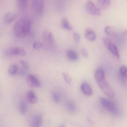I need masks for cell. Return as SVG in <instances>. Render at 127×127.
Here are the masks:
<instances>
[{
    "mask_svg": "<svg viewBox=\"0 0 127 127\" xmlns=\"http://www.w3.org/2000/svg\"><path fill=\"white\" fill-rule=\"evenodd\" d=\"M86 8L88 12L93 15L99 16L101 15V10L93 1L91 0L87 1Z\"/></svg>",
    "mask_w": 127,
    "mask_h": 127,
    "instance_id": "cell-8",
    "label": "cell"
},
{
    "mask_svg": "<svg viewBox=\"0 0 127 127\" xmlns=\"http://www.w3.org/2000/svg\"><path fill=\"white\" fill-rule=\"evenodd\" d=\"M33 48L35 50H39L43 49L44 47L43 44L38 41L35 42L32 45Z\"/></svg>",
    "mask_w": 127,
    "mask_h": 127,
    "instance_id": "cell-24",
    "label": "cell"
},
{
    "mask_svg": "<svg viewBox=\"0 0 127 127\" xmlns=\"http://www.w3.org/2000/svg\"><path fill=\"white\" fill-rule=\"evenodd\" d=\"M43 123V118L40 115L35 116L31 122L30 127H40Z\"/></svg>",
    "mask_w": 127,
    "mask_h": 127,
    "instance_id": "cell-11",
    "label": "cell"
},
{
    "mask_svg": "<svg viewBox=\"0 0 127 127\" xmlns=\"http://www.w3.org/2000/svg\"><path fill=\"white\" fill-rule=\"evenodd\" d=\"M103 43L108 51L116 58L119 59L120 55L119 50L116 44L108 38H105L103 39Z\"/></svg>",
    "mask_w": 127,
    "mask_h": 127,
    "instance_id": "cell-5",
    "label": "cell"
},
{
    "mask_svg": "<svg viewBox=\"0 0 127 127\" xmlns=\"http://www.w3.org/2000/svg\"><path fill=\"white\" fill-rule=\"evenodd\" d=\"M66 108L68 111L71 113H73L76 111L75 105L74 103L71 101H68L66 103Z\"/></svg>",
    "mask_w": 127,
    "mask_h": 127,
    "instance_id": "cell-23",
    "label": "cell"
},
{
    "mask_svg": "<svg viewBox=\"0 0 127 127\" xmlns=\"http://www.w3.org/2000/svg\"><path fill=\"white\" fill-rule=\"evenodd\" d=\"M111 3L110 0H98L96 1V5L98 8L101 9H105L110 6Z\"/></svg>",
    "mask_w": 127,
    "mask_h": 127,
    "instance_id": "cell-12",
    "label": "cell"
},
{
    "mask_svg": "<svg viewBox=\"0 0 127 127\" xmlns=\"http://www.w3.org/2000/svg\"><path fill=\"white\" fill-rule=\"evenodd\" d=\"M73 38L76 42H79L80 41V36L78 33L76 32H75L73 34Z\"/></svg>",
    "mask_w": 127,
    "mask_h": 127,
    "instance_id": "cell-28",
    "label": "cell"
},
{
    "mask_svg": "<svg viewBox=\"0 0 127 127\" xmlns=\"http://www.w3.org/2000/svg\"><path fill=\"white\" fill-rule=\"evenodd\" d=\"M119 74L120 77L123 79H126L127 76V67L126 66H122L119 69Z\"/></svg>",
    "mask_w": 127,
    "mask_h": 127,
    "instance_id": "cell-21",
    "label": "cell"
},
{
    "mask_svg": "<svg viewBox=\"0 0 127 127\" xmlns=\"http://www.w3.org/2000/svg\"><path fill=\"white\" fill-rule=\"evenodd\" d=\"M66 56L67 58L71 61H75L78 58V54L76 52L72 50H68L66 53Z\"/></svg>",
    "mask_w": 127,
    "mask_h": 127,
    "instance_id": "cell-17",
    "label": "cell"
},
{
    "mask_svg": "<svg viewBox=\"0 0 127 127\" xmlns=\"http://www.w3.org/2000/svg\"><path fill=\"white\" fill-rule=\"evenodd\" d=\"M17 5L20 11H26L29 5V1L27 0H18L17 1Z\"/></svg>",
    "mask_w": 127,
    "mask_h": 127,
    "instance_id": "cell-16",
    "label": "cell"
},
{
    "mask_svg": "<svg viewBox=\"0 0 127 127\" xmlns=\"http://www.w3.org/2000/svg\"><path fill=\"white\" fill-rule=\"evenodd\" d=\"M17 18V15L14 12H9L6 13L4 17V21L7 24H10L12 23Z\"/></svg>",
    "mask_w": 127,
    "mask_h": 127,
    "instance_id": "cell-14",
    "label": "cell"
},
{
    "mask_svg": "<svg viewBox=\"0 0 127 127\" xmlns=\"http://www.w3.org/2000/svg\"><path fill=\"white\" fill-rule=\"evenodd\" d=\"M32 11L35 16L40 17L43 15L44 1L43 0H33L32 2Z\"/></svg>",
    "mask_w": 127,
    "mask_h": 127,
    "instance_id": "cell-4",
    "label": "cell"
},
{
    "mask_svg": "<svg viewBox=\"0 0 127 127\" xmlns=\"http://www.w3.org/2000/svg\"><path fill=\"white\" fill-rule=\"evenodd\" d=\"M85 36L86 38L91 41H94L96 37V34L93 30L91 28H87L85 30Z\"/></svg>",
    "mask_w": 127,
    "mask_h": 127,
    "instance_id": "cell-13",
    "label": "cell"
},
{
    "mask_svg": "<svg viewBox=\"0 0 127 127\" xmlns=\"http://www.w3.org/2000/svg\"><path fill=\"white\" fill-rule=\"evenodd\" d=\"M94 76L98 86L105 94L110 98L113 97L114 91L105 79L104 69L101 67L97 68L95 71Z\"/></svg>",
    "mask_w": 127,
    "mask_h": 127,
    "instance_id": "cell-1",
    "label": "cell"
},
{
    "mask_svg": "<svg viewBox=\"0 0 127 127\" xmlns=\"http://www.w3.org/2000/svg\"><path fill=\"white\" fill-rule=\"evenodd\" d=\"M62 27L64 29L67 30H72V27L70 25L67 18H63L61 21Z\"/></svg>",
    "mask_w": 127,
    "mask_h": 127,
    "instance_id": "cell-18",
    "label": "cell"
},
{
    "mask_svg": "<svg viewBox=\"0 0 127 127\" xmlns=\"http://www.w3.org/2000/svg\"><path fill=\"white\" fill-rule=\"evenodd\" d=\"M43 40L44 45L48 47H52L55 44V39L52 32L49 31H45L43 33Z\"/></svg>",
    "mask_w": 127,
    "mask_h": 127,
    "instance_id": "cell-7",
    "label": "cell"
},
{
    "mask_svg": "<svg viewBox=\"0 0 127 127\" xmlns=\"http://www.w3.org/2000/svg\"><path fill=\"white\" fill-rule=\"evenodd\" d=\"M21 64L26 69H29V64L27 61L22 60L20 61Z\"/></svg>",
    "mask_w": 127,
    "mask_h": 127,
    "instance_id": "cell-27",
    "label": "cell"
},
{
    "mask_svg": "<svg viewBox=\"0 0 127 127\" xmlns=\"http://www.w3.org/2000/svg\"><path fill=\"white\" fill-rule=\"evenodd\" d=\"M18 67L16 64H13L9 67L8 70L9 73L11 75H15L18 72Z\"/></svg>",
    "mask_w": 127,
    "mask_h": 127,
    "instance_id": "cell-19",
    "label": "cell"
},
{
    "mask_svg": "<svg viewBox=\"0 0 127 127\" xmlns=\"http://www.w3.org/2000/svg\"><path fill=\"white\" fill-rule=\"evenodd\" d=\"M53 100L56 102L58 103L61 100V96L60 95L56 92H54L52 94Z\"/></svg>",
    "mask_w": 127,
    "mask_h": 127,
    "instance_id": "cell-26",
    "label": "cell"
},
{
    "mask_svg": "<svg viewBox=\"0 0 127 127\" xmlns=\"http://www.w3.org/2000/svg\"><path fill=\"white\" fill-rule=\"evenodd\" d=\"M81 89L82 93L86 95L90 96L93 94V90L89 84L84 82L81 85Z\"/></svg>",
    "mask_w": 127,
    "mask_h": 127,
    "instance_id": "cell-10",
    "label": "cell"
},
{
    "mask_svg": "<svg viewBox=\"0 0 127 127\" xmlns=\"http://www.w3.org/2000/svg\"><path fill=\"white\" fill-rule=\"evenodd\" d=\"M5 53L8 56H23L26 55V52L25 50L21 47L14 46L7 49Z\"/></svg>",
    "mask_w": 127,
    "mask_h": 127,
    "instance_id": "cell-6",
    "label": "cell"
},
{
    "mask_svg": "<svg viewBox=\"0 0 127 127\" xmlns=\"http://www.w3.org/2000/svg\"><path fill=\"white\" fill-rule=\"evenodd\" d=\"M59 127H66L65 126H64V125H61V126H60Z\"/></svg>",
    "mask_w": 127,
    "mask_h": 127,
    "instance_id": "cell-31",
    "label": "cell"
},
{
    "mask_svg": "<svg viewBox=\"0 0 127 127\" xmlns=\"http://www.w3.org/2000/svg\"><path fill=\"white\" fill-rule=\"evenodd\" d=\"M18 73L20 75H25V73H26V70L22 69H21L20 71L18 70Z\"/></svg>",
    "mask_w": 127,
    "mask_h": 127,
    "instance_id": "cell-30",
    "label": "cell"
},
{
    "mask_svg": "<svg viewBox=\"0 0 127 127\" xmlns=\"http://www.w3.org/2000/svg\"><path fill=\"white\" fill-rule=\"evenodd\" d=\"M27 98L28 101L31 104H35L37 101V97L33 91H30L27 93Z\"/></svg>",
    "mask_w": 127,
    "mask_h": 127,
    "instance_id": "cell-15",
    "label": "cell"
},
{
    "mask_svg": "<svg viewBox=\"0 0 127 127\" xmlns=\"http://www.w3.org/2000/svg\"><path fill=\"white\" fill-rule=\"evenodd\" d=\"M104 32L108 35L114 36L116 34V30L114 27L108 26L105 28Z\"/></svg>",
    "mask_w": 127,
    "mask_h": 127,
    "instance_id": "cell-20",
    "label": "cell"
},
{
    "mask_svg": "<svg viewBox=\"0 0 127 127\" xmlns=\"http://www.w3.org/2000/svg\"><path fill=\"white\" fill-rule=\"evenodd\" d=\"M27 82L30 87L33 88H38L41 85V82L38 78L34 75L30 74L27 77Z\"/></svg>",
    "mask_w": 127,
    "mask_h": 127,
    "instance_id": "cell-9",
    "label": "cell"
},
{
    "mask_svg": "<svg viewBox=\"0 0 127 127\" xmlns=\"http://www.w3.org/2000/svg\"><path fill=\"white\" fill-rule=\"evenodd\" d=\"M81 53L83 56L85 58H87L88 56V53L87 51L85 49H83L81 50Z\"/></svg>",
    "mask_w": 127,
    "mask_h": 127,
    "instance_id": "cell-29",
    "label": "cell"
},
{
    "mask_svg": "<svg viewBox=\"0 0 127 127\" xmlns=\"http://www.w3.org/2000/svg\"><path fill=\"white\" fill-rule=\"evenodd\" d=\"M63 76L64 77V79L65 80L67 84L69 85L71 84L72 82V79L70 78L69 74H67L66 73H63Z\"/></svg>",
    "mask_w": 127,
    "mask_h": 127,
    "instance_id": "cell-25",
    "label": "cell"
},
{
    "mask_svg": "<svg viewBox=\"0 0 127 127\" xmlns=\"http://www.w3.org/2000/svg\"><path fill=\"white\" fill-rule=\"evenodd\" d=\"M99 101L102 105L111 113L115 116H117L119 114L117 107L112 101L103 97L100 98Z\"/></svg>",
    "mask_w": 127,
    "mask_h": 127,
    "instance_id": "cell-3",
    "label": "cell"
},
{
    "mask_svg": "<svg viewBox=\"0 0 127 127\" xmlns=\"http://www.w3.org/2000/svg\"><path fill=\"white\" fill-rule=\"evenodd\" d=\"M32 26V21L26 17L21 18L15 23L14 27L15 35L18 37H23L29 32Z\"/></svg>",
    "mask_w": 127,
    "mask_h": 127,
    "instance_id": "cell-2",
    "label": "cell"
},
{
    "mask_svg": "<svg viewBox=\"0 0 127 127\" xmlns=\"http://www.w3.org/2000/svg\"><path fill=\"white\" fill-rule=\"evenodd\" d=\"M27 105L26 102L24 101H21L19 104V110L21 113L25 114L27 110Z\"/></svg>",
    "mask_w": 127,
    "mask_h": 127,
    "instance_id": "cell-22",
    "label": "cell"
}]
</instances>
